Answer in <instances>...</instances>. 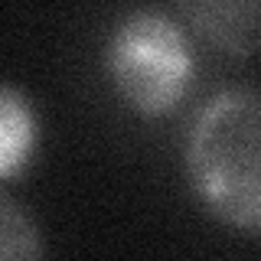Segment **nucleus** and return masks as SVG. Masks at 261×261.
Listing matches in <instances>:
<instances>
[{
	"label": "nucleus",
	"mask_w": 261,
	"mask_h": 261,
	"mask_svg": "<svg viewBox=\"0 0 261 261\" xmlns=\"http://www.w3.org/2000/svg\"><path fill=\"white\" fill-rule=\"evenodd\" d=\"M186 176L219 222L261 235V88H225L199 108Z\"/></svg>",
	"instance_id": "nucleus-1"
},
{
	"label": "nucleus",
	"mask_w": 261,
	"mask_h": 261,
	"mask_svg": "<svg viewBox=\"0 0 261 261\" xmlns=\"http://www.w3.org/2000/svg\"><path fill=\"white\" fill-rule=\"evenodd\" d=\"M108 72L134 111L167 114L193 79V49L183 27L163 10H130L108 39Z\"/></svg>",
	"instance_id": "nucleus-2"
},
{
	"label": "nucleus",
	"mask_w": 261,
	"mask_h": 261,
	"mask_svg": "<svg viewBox=\"0 0 261 261\" xmlns=\"http://www.w3.org/2000/svg\"><path fill=\"white\" fill-rule=\"evenodd\" d=\"M190 27L232 56H251L261 46V0H190L179 4Z\"/></svg>",
	"instance_id": "nucleus-3"
},
{
	"label": "nucleus",
	"mask_w": 261,
	"mask_h": 261,
	"mask_svg": "<svg viewBox=\"0 0 261 261\" xmlns=\"http://www.w3.org/2000/svg\"><path fill=\"white\" fill-rule=\"evenodd\" d=\"M36 111L16 85L0 82V179L23 173L36 150Z\"/></svg>",
	"instance_id": "nucleus-4"
},
{
	"label": "nucleus",
	"mask_w": 261,
	"mask_h": 261,
	"mask_svg": "<svg viewBox=\"0 0 261 261\" xmlns=\"http://www.w3.org/2000/svg\"><path fill=\"white\" fill-rule=\"evenodd\" d=\"M0 261H43V239L23 202L0 190Z\"/></svg>",
	"instance_id": "nucleus-5"
}]
</instances>
